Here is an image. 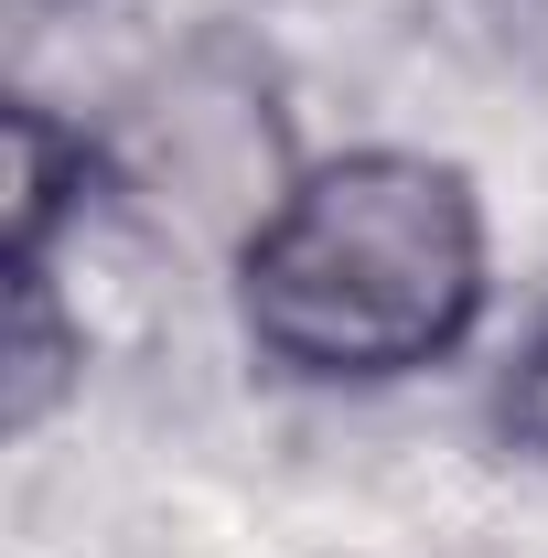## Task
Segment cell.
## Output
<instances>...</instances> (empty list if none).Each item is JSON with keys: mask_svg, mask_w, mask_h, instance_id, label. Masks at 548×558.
<instances>
[{"mask_svg": "<svg viewBox=\"0 0 548 558\" xmlns=\"http://www.w3.org/2000/svg\"><path fill=\"white\" fill-rule=\"evenodd\" d=\"M237 344L290 387H409L463 365L495 312L484 183L409 140H355L279 183L226 247Z\"/></svg>", "mask_w": 548, "mask_h": 558, "instance_id": "obj_1", "label": "cell"}, {"mask_svg": "<svg viewBox=\"0 0 548 558\" xmlns=\"http://www.w3.org/2000/svg\"><path fill=\"white\" fill-rule=\"evenodd\" d=\"M97 172H108V194L140 215H183L194 236H248L259 215L279 205V183L301 172L290 161V140H279V108L270 86L248 65H215V54H194V65H172L162 86H140L130 108L97 130Z\"/></svg>", "mask_w": 548, "mask_h": 558, "instance_id": "obj_2", "label": "cell"}, {"mask_svg": "<svg viewBox=\"0 0 548 558\" xmlns=\"http://www.w3.org/2000/svg\"><path fill=\"white\" fill-rule=\"evenodd\" d=\"M97 194H108L97 130L65 119V108H44V97H22L11 108V269H55V236Z\"/></svg>", "mask_w": 548, "mask_h": 558, "instance_id": "obj_3", "label": "cell"}, {"mask_svg": "<svg viewBox=\"0 0 548 558\" xmlns=\"http://www.w3.org/2000/svg\"><path fill=\"white\" fill-rule=\"evenodd\" d=\"M75 376H86V323L65 312L55 269H11V429H44Z\"/></svg>", "mask_w": 548, "mask_h": 558, "instance_id": "obj_4", "label": "cell"}, {"mask_svg": "<svg viewBox=\"0 0 548 558\" xmlns=\"http://www.w3.org/2000/svg\"><path fill=\"white\" fill-rule=\"evenodd\" d=\"M495 440L548 473V323L505 354V376H495Z\"/></svg>", "mask_w": 548, "mask_h": 558, "instance_id": "obj_5", "label": "cell"}]
</instances>
